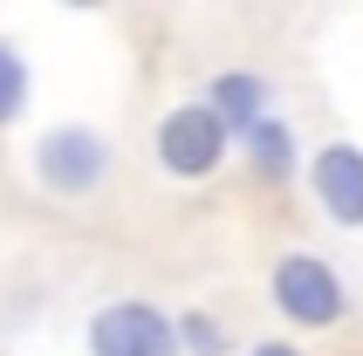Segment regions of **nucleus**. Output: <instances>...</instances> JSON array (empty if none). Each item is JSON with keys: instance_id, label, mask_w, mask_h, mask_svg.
Returning a JSON list of instances; mask_svg holds the SVG:
<instances>
[{"instance_id": "obj_1", "label": "nucleus", "mask_w": 363, "mask_h": 356, "mask_svg": "<svg viewBox=\"0 0 363 356\" xmlns=\"http://www.w3.org/2000/svg\"><path fill=\"white\" fill-rule=\"evenodd\" d=\"M110 165H117V151L89 123H55L35 144V178H41V192H55V199H89L110 178Z\"/></svg>"}, {"instance_id": "obj_2", "label": "nucleus", "mask_w": 363, "mask_h": 356, "mask_svg": "<svg viewBox=\"0 0 363 356\" xmlns=\"http://www.w3.org/2000/svg\"><path fill=\"white\" fill-rule=\"evenodd\" d=\"M267 295H274V308H281L295 329H329V322H343V308H350L343 274H336L323 254H281Z\"/></svg>"}, {"instance_id": "obj_3", "label": "nucleus", "mask_w": 363, "mask_h": 356, "mask_svg": "<svg viewBox=\"0 0 363 356\" xmlns=\"http://www.w3.org/2000/svg\"><path fill=\"white\" fill-rule=\"evenodd\" d=\"M89 356H179V329L158 301L123 295L89 316Z\"/></svg>"}, {"instance_id": "obj_4", "label": "nucleus", "mask_w": 363, "mask_h": 356, "mask_svg": "<svg viewBox=\"0 0 363 356\" xmlns=\"http://www.w3.org/2000/svg\"><path fill=\"white\" fill-rule=\"evenodd\" d=\"M151 151H158L164 178H185V185H192V178H213V172H220L226 130H220V117H213L206 103H179V110H164V117H158Z\"/></svg>"}, {"instance_id": "obj_5", "label": "nucleus", "mask_w": 363, "mask_h": 356, "mask_svg": "<svg viewBox=\"0 0 363 356\" xmlns=\"http://www.w3.org/2000/svg\"><path fill=\"white\" fill-rule=\"evenodd\" d=\"M308 185H315V199L336 226H363V151L357 144H323L308 158Z\"/></svg>"}, {"instance_id": "obj_6", "label": "nucleus", "mask_w": 363, "mask_h": 356, "mask_svg": "<svg viewBox=\"0 0 363 356\" xmlns=\"http://www.w3.org/2000/svg\"><path fill=\"white\" fill-rule=\"evenodd\" d=\"M206 110L220 117L226 138H247V130L267 117V82L254 76V69H226V76H213V89H206Z\"/></svg>"}, {"instance_id": "obj_7", "label": "nucleus", "mask_w": 363, "mask_h": 356, "mask_svg": "<svg viewBox=\"0 0 363 356\" xmlns=\"http://www.w3.org/2000/svg\"><path fill=\"white\" fill-rule=\"evenodd\" d=\"M240 144H247V165H254L261 178H295V165H302V158H295V130H288L274 110H267Z\"/></svg>"}, {"instance_id": "obj_8", "label": "nucleus", "mask_w": 363, "mask_h": 356, "mask_svg": "<svg viewBox=\"0 0 363 356\" xmlns=\"http://www.w3.org/2000/svg\"><path fill=\"white\" fill-rule=\"evenodd\" d=\"M21 110H28V55L0 41V123H14Z\"/></svg>"}, {"instance_id": "obj_9", "label": "nucleus", "mask_w": 363, "mask_h": 356, "mask_svg": "<svg viewBox=\"0 0 363 356\" xmlns=\"http://www.w3.org/2000/svg\"><path fill=\"white\" fill-rule=\"evenodd\" d=\"M172 329H179V356H226V336H220V322H213V316H199V308L172 316Z\"/></svg>"}, {"instance_id": "obj_10", "label": "nucleus", "mask_w": 363, "mask_h": 356, "mask_svg": "<svg viewBox=\"0 0 363 356\" xmlns=\"http://www.w3.org/2000/svg\"><path fill=\"white\" fill-rule=\"evenodd\" d=\"M247 356H302V350H295V343H254Z\"/></svg>"}]
</instances>
